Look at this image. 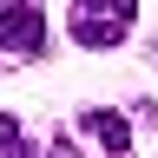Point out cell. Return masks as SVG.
I'll return each mask as SVG.
<instances>
[{"label":"cell","mask_w":158,"mask_h":158,"mask_svg":"<svg viewBox=\"0 0 158 158\" xmlns=\"http://www.w3.org/2000/svg\"><path fill=\"white\" fill-rule=\"evenodd\" d=\"M0 46L7 53H40L46 46V7L40 0H0Z\"/></svg>","instance_id":"cell-2"},{"label":"cell","mask_w":158,"mask_h":158,"mask_svg":"<svg viewBox=\"0 0 158 158\" xmlns=\"http://www.w3.org/2000/svg\"><path fill=\"white\" fill-rule=\"evenodd\" d=\"M132 13H138V0H73L66 27H73L79 46L106 53V46H118V40L132 33Z\"/></svg>","instance_id":"cell-1"},{"label":"cell","mask_w":158,"mask_h":158,"mask_svg":"<svg viewBox=\"0 0 158 158\" xmlns=\"http://www.w3.org/2000/svg\"><path fill=\"white\" fill-rule=\"evenodd\" d=\"M79 132L99 145V158H132V125H125L112 106H92L86 118H79Z\"/></svg>","instance_id":"cell-3"},{"label":"cell","mask_w":158,"mask_h":158,"mask_svg":"<svg viewBox=\"0 0 158 158\" xmlns=\"http://www.w3.org/2000/svg\"><path fill=\"white\" fill-rule=\"evenodd\" d=\"M0 158H27V138H20V118L0 112Z\"/></svg>","instance_id":"cell-4"}]
</instances>
